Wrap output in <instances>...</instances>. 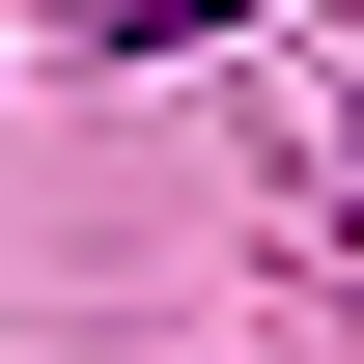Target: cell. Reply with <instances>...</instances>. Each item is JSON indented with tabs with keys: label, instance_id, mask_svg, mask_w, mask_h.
<instances>
[{
	"label": "cell",
	"instance_id": "6da1fadb",
	"mask_svg": "<svg viewBox=\"0 0 364 364\" xmlns=\"http://www.w3.org/2000/svg\"><path fill=\"white\" fill-rule=\"evenodd\" d=\"M196 28H252V0H85V56H196Z\"/></svg>",
	"mask_w": 364,
	"mask_h": 364
},
{
	"label": "cell",
	"instance_id": "7a4b0ae2",
	"mask_svg": "<svg viewBox=\"0 0 364 364\" xmlns=\"http://www.w3.org/2000/svg\"><path fill=\"white\" fill-rule=\"evenodd\" d=\"M336 225H364V112H336Z\"/></svg>",
	"mask_w": 364,
	"mask_h": 364
}]
</instances>
